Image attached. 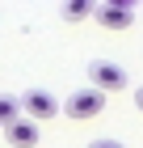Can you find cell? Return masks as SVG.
Returning a JSON list of instances; mask_svg holds the SVG:
<instances>
[{"mask_svg":"<svg viewBox=\"0 0 143 148\" xmlns=\"http://www.w3.org/2000/svg\"><path fill=\"white\" fill-rule=\"evenodd\" d=\"M88 89H97L101 97L105 93H122L126 85H131V76H126V68H118V64H110V59H97L93 68H88Z\"/></svg>","mask_w":143,"mask_h":148,"instance_id":"cell-1","label":"cell"},{"mask_svg":"<svg viewBox=\"0 0 143 148\" xmlns=\"http://www.w3.org/2000/svg\"><path fill=\"white\" fill-rule=\"evenodd\" d=\"M59 110L67 114V119H76V123H84V119H97L101 110H105V97H101L97 89H76L72 97H67Z\"/></svg>","mask_w":143,"mask_h":148,"instance_id":"cell-2","label":"cell"},{"mask_svg":"<svg viewBox=\"0 0 143 148\" xmlns=\"http://www.w3.org/2000/svg\"><path fill=\"white\" fill-rule=\"evenodd\" d=\"M93 17H97L101 30H114V34H118V30H131V25H135V4H131V0L97 4V9H93Z\"/></svg>","mask_w":143,"mask_h":148,"instance_id":"cell-3","label":"cell"},{"mask_svg":"<svg viewBox=\"0 0 143 148\" xmlns=\"http://www.w3.org/2000/svg\"><path fill=\"white\" fill-rule=\"evenodd\" d=\"M17 102H21V110L30 114V123H42V119H55L59 114L55 93H46V89H30L25 97H17Z\"/></svg>","mask_w":143,"mask_h":148,"instance_id":"cell-4","label":"cell"},{"mask_svg":"<svg viewBox=\"0 0 143 148\" xmlns=\"http://www.w3.org/2000/svg\"><path fill=\"white\" fill-rule=\"evenodd\" d=\"M4 140H9L13 148H34L38 144V123H30V119H17V123L4 127Z\"/></svg>","mask_w":143,"mask_h":148,"instance_id":"cell-5","label":"cell"},{"mask_svg":"<svg viewBox=\"0 0 143 148\" xmlns=\"http://www.w3.org/2000/svg\"><path fill=\"white\" fill-rule=\"evenodd\" d=\"M93 0H72V4H63V21H84V17H93Z\"/></svg>","mask_w":143,"mask_h":148,"instance_id":"cell-6","label":"cell"},{"mask_svg":"<svg viewBox=\"0 0 143 148\" xmlns=\"http://www.w3.org/2000/svg\"><path fill=\"white\" fill-rule=\"evenodd\" d=\"M17 119H21V102L17 97H0V127L17 123Z\"/></svg>","mask_w":143,"mask_h":148,"instance_id":"cell-7","label":"cell"},{"mask_svg":"<svg viewBox=\"0 0 143 148\" xmlns=\"http://www.w3.org/2000/svg\"><path fill=\"white\" fill-rule=\"evenodd\" d=\"M88 148H126V144H122V140H93Z\"/></svg>","mask_w":143,"mask_h":148,"instance_id":"cell-8","label":"cell"},{"mask_svg":"<svg viewBox=\"0 0 143 148\" xmlns=\"http://www.w3.org/2000/svg\"><path fill=\"white\" fill-rule=\"evenodd\" d=\"M135 106H139V114H143V89H135Z\"/></svg>","mask_w":143,"mask_h":148,"instance_id":"cell-9","label":"cell"}]
</instances>
